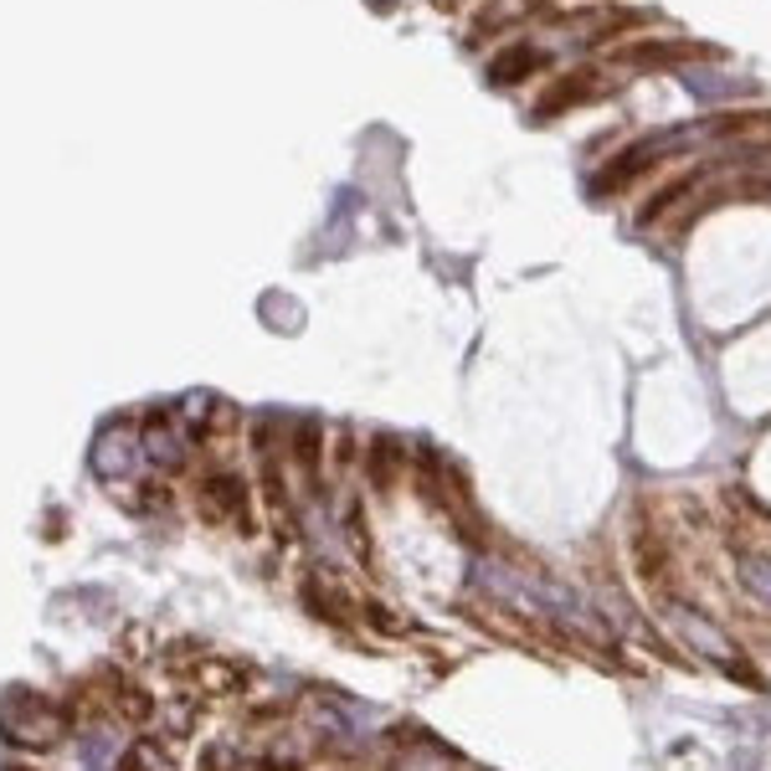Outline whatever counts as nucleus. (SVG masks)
Here are the masks:
<instances>
[{
  "instance_id": "6e6552de",
  "label": "nucleus",
  "mask_w": 771,
  "mask_h": 771,
  "mask_svg": "<svg viewBox=\"0 0 771 771\" xmlns=\"http://www.w3.org/2000/svg\"><path fill=\"white\" fill-rule=\"evenodd\" d=\"M309 751H314V746H309L299 730H278V736L268 740V751L257 756V771H303Z\"/></svg>"
},
{
  "instance_id": "f03ea898",
  "label": "nucleus",
  "mask_w": 771,
  "mask_h": 771,
  "mask_svg": "<svg viewBox=\"0 0 771 771\" xmlns=\"http://www.w3.org/2000/svg\"><path fill=\"white\" fill-rule=\"evenodd\" d=\"M196 509H202L206 525H227L237 536H252V530H257L252 488H248V479L232 469H211L196 479Z\"/></svg>"
},
{
  "instance_id": "f8f14e48",
  "label": "nucleus",
  "mask_w": 771,
  "mask_h": 771,
  "mask_svg": "<svg viewBox=\"0 0 771 771\" xmlns=\"http://www.w3.org/2000/svg\"><path fill=\"white\" fill-rule=\"evenodd\" d=\"M736 576H740V587L751 591L756 602L771 607V555H740Z\"/></svg>"
},
{
  "instance_id": "a211bd4d",
  "label": "nucleus",
  "mask_w": 771,
  "mask_h": 771,
  "mask_svg": "<svg viewBox=\"0 0 771 771\" xmlns=\"http://www.w3.org/2000/svg\"><path fill=\"white\" fill-rule=\"evenodd\" d=\"M350 458H355V442H350V433H340L335 437V463L340 469H350Z\"/></svg>"
},
{
  "instance_id": "1a4fd4ad",
  "label": "nucleus",
  "mask_w": 771,
  "mask_h": 771,
  "mask_svg": "<svg viewBox=\"0 0 771 771\" xmlns=\"http://www.w3.org/2000/svg\"><path fill=\"white\" fill-rule=\"evenodd\" d=\"M196 721H202V704H196V694H185V700H170L154 710V730L170 740H185L196 736Z\"/></svg>"
},
{
  "instance_id": "7ed1b4c3",
  "label": "nucleus",
  "mask_w": 771,
  "mask_h": 771,
  "mask_svg": "<svg viewBox=\"0 0 771 771\" xmlns=\"http://www.w3.org/2000/svg\"><path fill=\"white\" fill-rule=\"evenodd\" d=\"M175 669L185 674L191 694H211V700H232V694H248V669L232 664V658H217V654H191L175 658Z\"/></svg>"
},
{
  "instance_id": "2eb2a0df",
  "label": "nucleus",
  "mask_w": 771,
  "mask_h": 771,
  "mask_svg": "<svg viewBox=\"0 0 771 771\" xmlns=\"http://www.w3.org/2000/svg\"><path fill=\"white\" fill-rule=\"evenodd\" d=\"M129 761H135L139 771H175V761H170V751L160 746L154 736H139L135 746H129Z\"/></svg>"
},
{
  "instance_id": "f257e3e1",
  "label": "nucleus",
  "mask_w": 771,
  "mask_h": 771,
  "mask_svg": "<svg viewBox=\"0 0 771 771\" xmlns=\"http://www.w3.org/2000/svg\"><path fill=\"white\" fill-rule=\"evenodd\" d=\"M72 730V715L68 704H57L51 694L42 689H11V694H0V736L5 746H16V751H57Z\"/></svg>"
},
{
  "instance_id": "0eeeda50",
  "label": "nucleus",
  "mask_w": 771,
  "mask_h": 771,
  "mask_svg": "<svg viewBox=\"0 0 771 771\" xmlns=\"http://www.w3.org/2000/svg\"><path fill=\"white\" fill-rule=\"evenodd\" d=\"M299 597H303V607H309V618L330 622V628H345V622H350V612H345L350 602H345V597H340L330 582H319V576H303Z\"/></svg>"
},
{
  "instance_id": "9d476101",
  "label": "nucleus",
  "mask_w": 771,
  "mask_h": 771,
  "mask_svg": "<svg viewBox=\"0 0 771 771\" xmlns=\"http://www.w3.org/2000/svg\"><path fill=\"white\" fill-rule=\"evenodd\" d=\"M591 88H597V83H591L587 72H571V78H561V83H555L551 93H545V99L536 103V118H551L555 108H571V103H582V99L591 93Z\"/></svg>"
},
{
  "instance_id": "39448f33",
  "label": "nucleus",
  "mask_w": 771,
  "mask_h": 771,
  "mask_svg": "<svg viewBox=\"0 0 771 771\" xmlns=\"http://www.w3.org/2000/svg\"><path fill=\"white\" fill-rule=\"evenodd\" d=\"M135 463H139V442L124 433V427L99 437V448H93V473H99V479H108V484H124Z\"/></svg>"
},
{
  "instance_id": "423d86ee",
  "label": "nucleus",
  "mask_w": 771,
  "mask_h": 771,
  "mask_svg": "<svg viewBox=\"0 0 771 771\" xmlns=\"http://www.w3.org/2000/svg\"><path fill=\"white\" fill-rule=\"evenodd\" d=\"M360 469H366L370 488L391 494V488L402 484V442H391V437H376V442H366V453H360Z\"/></svg>"
},
{
  "instance_id": "ddd939ff",
  "label": "nucleus",
  "mask_w": 771,
  "mask_h": 771,
  "mask_svg": "<svg viewBox=\"0 0 771 771\" xmlns=\"http://www.w3.org/2000/svg\"><path fill=\"white\" fill-rule=\"evenodd\" d=\"M294 458H299L303 473H319V458H324V427H319V422H299V433H294Z\"/></svg>"
},
{
  "instance_id": "9b49d317",
  "label": "nucleus",
  "mask_w": 771,
  "mask_h": 771,
  "mask_svg": "<svg viewBox=\"0 0 771 771\" xmlns=\"http://www.w3.org/2000/svg\"><path fill=\"white\" fill-rule=\"evenodd\" d=\"M530 68H540V51H536V47H525V42H520V47L499 51V57L488 62V78H494V83L504 88V83H520V78H525Z\"/></svg>"
},
{
  "instance_id": "20e7f679",
  "label": "nucleus",
  "mask_w": 771,
  "mask_h": 771,
  "mask_svg": "<svg viewBox=\"0 0 771 771\" xmlns=\"http://www.w3.org/2000/svg\"><path fill=\"white\" fill-rule=\"evenodd\" d=\"M669 622H674V633L684 637L694 654L704 658H715V664H725V669H736L740 664V648H736V637H725L721 628L710 618H700V612H689V607H669Z\"/></svg>"
},
{
  "instance_id": "f3484780",
  "label": "nucleus",
  "mask_w": 771,
  "mask_h": 771,
  "mask_svg": "<svg viewBox=\"0 0 771 771\" xmlns=\"http://www.w3.org/2000/svg\"><path fill=\"white\" fill-rule=\"evenodd\" d=\"M345 536H350L355 551H366V509L360 504H350V515H345Z\"/></svg>"
},
{
  "instance_id": "6ab92c4d",
  "label": "nucleus",
  "mask_w": 771,
  "mask_h": 771,
  "mask_svg": "<svg viewBox=\"0 0 771 771\" xmlns=\"http://www.w3.org/2000/svg\"><path fill=\"white\" fill-rule=\"evenodd\" d=\"M5 771H26V767H5Z\"/></svg>"
},
{
  "instance_id": "4468645a",
  "label": "nucleus",
  "mask_w": 771,
  "mask_h": 771,
  "mask_svg": "<svg viewBox=\"0 0 771 771\" xmlns=\"http://www.w3.org/2000/svg\"><path fill=\"white\" fill-rule=\"evenodd\" d=\"M684 83L689 93H700V99H730V93H751V83H736V78H710L700 68H684Z\"/></svg>"
},
{
  "instance_id": "dca6fc26",
  "label": "nucleus",
  "mask_w": 771,
  "mask_h": 771,
  "mask_svg": "<svg viewBox=\"0 0 771 771\" xmlns=\"http://www.w3.org/2000/svg\"><path fill=\"white\" fill-rule=\"evenodd\" d=\"M196 771H237V751L232 746H221V740H211L202 751V761H196Z\"/></svg>"
}]
</instances>
